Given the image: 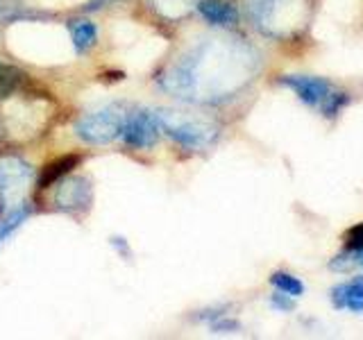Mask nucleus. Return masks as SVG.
Segmentation results:
<instances>
[{
  "label": "nucleus",
  "mask_w": 363,
  "mask_h": 340,
  "mask_svg": "<svg viewBox=\"0 0 363 340\" xmlns=\"http://www.w3.org/2000/svg\"><path fill=\"white\" fill-rule=\"evenodd\" d=\"M259 66V52L245 39L213 37L175 60L157 82L179 100L216 105L241 94L257 77Z\"/></svg>",
  "instance_id": "obj_1"
},
{
  "label": "nucleus",
  "mask_w": 363,
  "mask_h": 340,
  "mask_svg": "<svg viewBox=\"0 0 363 340\" xmlns=\"http://www.w3.org/2000/svg\"><path fill=\"white\" fill-rule=\"evenodd\" d=\"M250 23L270 39L289 41L304 32L311 16L309 0H243Z\"/></svg>",
  "instance_id": "obj_2"
},
{
  "label": "nucleus",
  "mask_w": 363,
  "mask_h": 340,
  "mask_svg": "<svg viewBox=\"0 0 363 340\" xmlns=\"http://www.w3.org/2000/svg\"><path fill=\"white\" fill-rule=\"evenodd\" d=\"M277 82L281 86L291 89L302 105L309 109L318 111L323 118L334 120L340 116L350 102L352 96L347 91H343L338 84H334L332 79L327 77H318V75H281Z\"/></svg>",
  "instance_id": "obj_3"
},
{
  "label": "nucleus",
  "mask_w": 363,
  "mask_h": 340,
  "mask_svg": "<svg viewBox=\"0 0 363 340\" xmlns=\"http://www.w3.org/2000/svg\"><path fill=\"white\" fill-rule=\"evenodd\" d=\"M157 118L162 130L179 145L191 147V150H202L209 147L220 136V125L209 118L193 116L189 111L175 109H157Z\"/></svg>",
  "instance_id": "obj_4"
},
{
  "label": "nucleus",
  "mask_w": 363,
  "mask_h": 340,
  "mask_svg": "<svg viewBox=\"0 0 363 340\" xmlns=\"http://www.w3.org/2000/svg\"><path fill=\"white\" fill-rule=\"evenodd\" d=\"M128 105L121 102H111V105L102 107L94 113H86L75 123V134L84 143L94 145H105L111 143L113 139H118L123 132L125 118H128Z\"/></svg>",
  "instance_id": "obj_5"
},
{
  "label": "nucleus",
  "mask_w": 363,
  "mask_h": 340,
  "mask_svg": "<svg viewBox=\"0 0 363 340\" xmlns=\"http://www.w3.org/2000/svg\"><path fill=\"white\" fill-rule=\"evenodd\" d=\"M30 177L32 170L23 159H0V209H3V215H9L11 211L26 207Z\"/></svg>",
  "instance_id": "obj_6"
},
{
  "label": "nucleus",
  "mask_w": 363,
  "mask_h": 340,
  "mask_svg": "<svg viewBox=\"0 0 363 340\" xmlns=\"http://www.w3.org/2000/svg\"><path fill=\"white\" fill-rule=\"evenodd\" d=\"M162 134L157 111L152 109H130L123 125V141L132 147H152Z\"/></svg>",
  "instance_id": "obj_7"
},
{
  "label": "nucleus",
  "mask_w": 363,
  "mask_h": 340,
  "mask_svg": "<svg viewBox=\"0 0 363 340\" xmlns=\"http://www.w3.org/2000/svg\"><path fill=\"white\" fill-rule=\"evenodd\" d=\"M91 200H94V188H91V181L84 177L60 179V186L55 188L57 209L66 213H77L89 209Z\"/></svg>",
  "instance_id": "obj_8"
},
{
  "label": "nucleus",
  "mask_w": 363,
  "mask_h": 340,
  "mask_svg": "<svg viewBox=\"0 0 363 340\" xmlns=\"http://www.w3.org/2000/svg\"><path fill=\"white\" fill-rule=\"evenodd\" d=\"M329 300L338 311L363 313V275L336 283L332 293H329Z\"/></svg>",
  "instance_id": "obj_9"
},
{
  "label": "nucleus",
  "mask_w": 363,
  "mask_h": 340,
  "mask_svg": "<svg viewBox=\"0 0 363 340\" xmlns=\"http://www.w3.org/2000/svg\"><path fill=\"white\" fill-rule=\"evenodd\" d=\"M196 9L216 28H234L238 23V9L230 0H198Z\"/></svg>",
  "instance_id": "obj_10"
},
{
  "label": "nucleus",
  "mask_w": 363,
  "mask_h": 340,
  "mask_svg": "<svg viewBox=\"0 0 363 340\" xmlns=\"http://www.w3.org/2000/svg\"><path fill=\"white\" fill-rule=\"evenodd\" d=\"M68 32H71L73 45H75V50L79 55L89 52L96 45L98 30H96L94 23L86 21V18H73V21H68Z\"/></svg>",
  "instance_id": "obj_11"
},
{
  "label": "nucleus",
  "mask_w": 363,
  "mask_h": 340,
  "mask_svg": "<svg viewBox=\"0 0 363 340\" xmlns=\"http://www.w3.org/2000/svg\"><path fill=\"white\" fill-rule=\"evenodd\" d=\"M270 286L275 290H279V293H284V295H291V298H295V300L304 295V283L295 275H291V272H284V270L272 272Z\"/></svg>",
  "instance_id": "obj_12"
},
{
  "label": "nucleus",
  "mask_w": 363,
  "mask_h": 340,
  "mask_svg": "<svg viewBox=\"0 0 363 340\" xmlns=\"http://www.w3.org/2000/svg\"><path fill=\"white\" fill-rule=\"evenodd\" d=\"M23 75L16 66H9L0 62V100L9 98L11 94H16L18 86L23 84Z\"/></svg>",
  "instance_id": "obj_13"
},
{
  "label": "nucleus",
  "mask_w": 363,
  "mask_h": 340,
  "mask_svg": "<svg viewBox=\"0 0 363 340\" xmlns=\"http://www.w3.org/2000/svg\"><path fill=\"white\" fill-rule=\"evenodd\" d=\"M329 268L336 270V272H345V270H352V268H363V245L352 249V252H345V249H340V252L329 261Z\"/></svg>",
  "instance_id": "obj_14"
},
{
  "label": "nucleus",
  "mask_w": 363,
  "mask_h": 340,
  "mask_svg": "<svg viewBox=\"0 0 363 340\" xmlns=\"http://www.w3.org/2000/svg\"><path fill=\"white\" fill-rule=\"evenodd\" d=\"M77 164V157H66V159H60L57 164H52L48 170L43 173V177H41V181H39V186L41 188H45V186H50V184H55V181H60L68 170H71L73 166Z\"/></svg>",
  "instance_id": "obj_15"
},
{
  "label": "nucleus",
  "mask_w": 363,
  "mask_h": 340,
  "mask_svg": "<svg viewBox=\"0 0 363 340\" xmlns=\"http://www.w3.org/2000/svg\"><path fill=\"white\" fill-rule=\"evenodd\" d=\"M152 3L162 14H166L170 18H177L184 14V11H189V7L193 3H198V0H152Z\"/></svg>",
  "instance_id": "obj_16"
},
{
  "label": "nucleus",
  "mask_w": 363,
  "mask_h": 340,
  "mask_svg": "<svg viewBox=\"0 0 363 340\" xmlns=\"http://www.w3.org/2000/svg\"><path fill=\"white\" fill-rule=\"evenodd\" d=\"M32 14L28 11L18 9L16 5H9L7 0H0V23H14V21H21V18H30Z\"/></svg>",
  "instance_id": "obj_17"
},
{
  "label": "nucleus",
  "mask_w": 363,
  "mask_h": 340,
  "mask_svg": "<svg viewBox=\"0 0 363 340\" xmlns=\"http://www.w3.org/2000/svg\"><path fill=\"white\" fill-rule=\"evenodd\" d=\"M209 327H211L213 334H234V332L241 329V324H238L236 320H230L225 313L218 315V317H213V320L209 322Z\"/></svg>",
  "instance_id": "obj_18"
},
{
  "label": "nucleus",
  "mask_w": 363,
  "mask_h": 340,
  "mask_svg": "<svg viewBox=\"0 0 363 340\" xmlns=\"http://www.w3.org/2000/svg\"><path fill=\"white\" fill-rule=\"evenodd\" d=\"M270 306L275 311H281V313H289L295 309V298H291V295H284V293H275V295H270Z\"/></svg>",
  "instance_id": "obj_19"
},
{
  "label": "nucleus",
  "mask_w": 363,
  "mask_h": 340,
  "mask_svg": "<svg viewBox=\"0 0 363 340\" xmlns=\"http://www.w3.org/2000/svg\"><path fill=\"white\" fill-rule=\"evenodd\" d=\"M107 3H111V0H91V3H89V9H98V7H105Z\"/></svg>",
  "instance_id": "obj_20"
}]
</instances>
